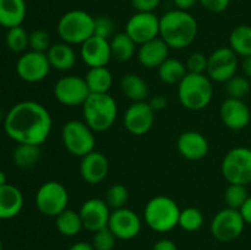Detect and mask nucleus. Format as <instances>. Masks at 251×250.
Returning a JSON list of instances; mask_svg holds the SVG:
<instances>
[{
    "instance_id": "25",
    "label": "nucleus",
    "mask_w": 251,
    "mask_h": 250,
    "mask_svg": "<svg viewBox=\"0 0 251 250\" xmlns=\"http://www.w3.org/2000/svg\"><path fill=\"white\" fill-rule=\"evenodd\" d=\"M49 64L53 69L59 71H68L74 68L76 63V53L73 46L61 42L50 46L47 51Z\"/></svg>"
},
{
    "instance_id": "23",
    "label": "nucleus",
    "mask_w": 251,
    "mask_h": 250,
    "mask_svg": "<svg viewBox=\"0 0 251 250\" xmlns=\"http://www.w3.org/2000/svg\"><path fill=\"white\" fill-rule=\"evenodd\" d=\"M24 195L21 190L11 184L0 186V220H11L21 212Z\"/></svg>"
},
{
    "instance_id": "15",
    "label": "nucleus",
    "mask_w": 251,
    "mask_h": 250,
    "mask_svg": "<svg viewBox=\"0 0 251 250\" xmlns=\"http://www.w3.org/2000/svg\"><path fill=\"white\" fill-rule=\"evenodd\" d=\"M142 223L136 212L127 207L117 208L110 212L108 228L120 240H131L141 232Z\"/></svg>"
},
{
    "instance_id": "27",
    "label": "nucleus",
    "mask_w": 251,
    "mask_h": 250,
    "mask_svg": "<svg viewBox=\"0 0 251 250\" xmlns=\"http://www.w3.org/2000/svg\"><path fill=\"white\" fill-rule=\"evenodd\" d=\"M85 81L91 93H108L113 85V75L107 66L90 68Z\"/></svg>"
},
{
    "instance_id": "16",
    "label": "nucleus",
    "mask_w": 251,
    "mask_h": 250,
    "mask_svg": "<svg viewBox=\"0 0 251 250\" xmlns=\"http://www.w3.org/2000/svg\"><path fill=\"white\" fill-rule=\"evenodd\" d=\"M156 112L150 107L149 102H132L124 113V126L130 134L141 136L153 126Z\"/></svg>"
},
{
    "instance_id": "42",
    "label": "nucleus",
    "mask_w": 251,
    "mask_h": 250,
    "mask_svg": "<svg viewBox=\"0 0 251 250\" xmlns=\"http://www.w3.org/2000/svg\"><path fill=\"white\" fill-rule=\"evenodd\" d=\"M199 4L207 11L220 14L228 9L230 0H199Z\"/></svg>"
},
{
    "instance_id": "13",
    "label": "nucleus",
    "mask_w": 251,
    "mask_h": 250,
    "mask_svg": "<svg viewBox=\"0 0 251 250\" xmlns=\"http://www.w3.org/2000/svg\"><path fill=\"white\" fill-rule=\"evenodd\" d=\"M125 33L137 44L159 37V17L154 12H135L126 22Z\"/></svg>"
},
{
    "instance_id": "44",
    "label": "nucleus",
    "mask_w": 251,
    "mask_h": 250,
    "mask_svg": "<svg viewBox=\"0 0 251 250\" xmlns=\"http://www.w3.org/2000/svg\"><path fill=\"white\" fill-rule=\"evenodd\" d=\"M167 103H168V100L163 95H157L150 100L149 104L154 112H159V110H163L167 107Z\"/></svg>"
},
{
    "instance_id": "49",
    "label": "nucleus",
    "mask_w": 251,
    "mask_h": 250,
    "mask_svg": "<svg viewBox=\"0 0 251 250\" xmlns=\"http://www.w3.org/2000/svg\"><path fill=\"white\" fill-rule=\"evenodd\" d=\"M68 250H95L92 243L87 242H77L71 245Z\"/></svg>"
},
{
    "instance_id": "2",
    "label": "nucleus",
    "mask_w": 251,
    "mask_h": 250,
    "mask_svg": "<svg viewBox=\"0 0 251 250\" xmlns=\"http://www.w3.org/2000/svg\"><path fill=\"white\" fill-rule=\"evenodd\" d=\"M199 26L189 11L174 9L159 17V38L172 49H185L198 37Z\"/></svg>"
},
{
    "instance_id": "41",
    "label": "nucleus",
    "mask_w": 251,
    "mask_h": 250,
    "mask_svg": "<svg viewBox=\"0 0 251 250\" xmlns=\"http://www.w3.org/2000/svg\"><path fill=\"white\" fill-rule=\"evenodd\" d=\"M113 31H114V25H113V21L109 17H95V36H98L104 39H109L110 37L114 36Z\"/></svg>"
},
{
    "instance_id": "21",
    "label": "nucleus",
    "mask_w": 251,
    "mask_h": 250,
    "mask_svg": "<svg viewBox=\"0 0 251 250\" xmlns=\"http://www.w3.org/2000/svg\"><path fill=\"white\" fill-rule=\"evenodd\" d=\"M178 151L184 158L189 161H200L207 156L208 145L207 139L199 131H185L179 136L176 141Z\"/></svg>"
},
{
    "instance_id": "37",
    "label": "nucleus",
    "mask_w": 251,
    "mask_h": 250,
    "mask_svg": "<svg viewBox=\"0 0 251 250\" xmlns=\"http://www.w3.org/2000/svg\"><path fill=\"white\" fill-rule=\"evenodd\" d=\"M129 200V190L123 184H114L105 194V202L112 210L125 207Z\"/></svg>"
},
{
    "instance_id": "36",
    "label": "nucleus",
    "mask_w": 251,
    "mask_h": 250,
    "mask_svg": "<svg viewBox=\"0 0 251 250\" xmlns=\"http://www.w3.org/2000/svg\"><path fill=\"white\" fill-rule=\"evenodd\" d=\"M225 85L228 96L230 98H238V100H244L251 90L250 80L245 76H233Z\"/></svg>"
},
{
    "instance_id": "11",
    "label": "nucleus",
    "mask_w": 251,
    "mask_h": 250,
    "mask_svg": "<svg viewBox=\"0 0 251 250\" xmlns=\"http://www.w3.org/2000/svg\"><path fill=\"white\" fill-rule=\"evenodd\" d=\"M53 92L55 100L66 107H82L91 95L85 77L76 75H68L59 78L54 85Z\"/></svg>"
},
{
    "instance_id": "10",
    "label": "nucleus",
    "mask_w": 251,
    "mask_h": 250,
    "mask_svg": "<svg viewBox=\"0 0 251 250\" xmlns=\"http://www.w3.org/2000/svg\"><path fill=\"white\" fill-rule=\"evenodd\" d=\"M245 222L239 210L226 207L218 211L211 221L210 230L215 239L222 243H229L242 235Z\"/></svg>"
},
{
    "instance_id": "40",
    "label": "nucleus",
    "mask_w": 251,
    "mask_h": 250,
    "mask_svg": "<svg viewBox=\"0 0 251 250\" xmlns=\"http://www.w3.org/2000/svg\"><path fill=\"white\" fill-rule=\"evenodd\" d=\"M207 59L208 56H205L200 51H195V53L190 54L185 63L188 73L206 74V70H207Z\"/></svg>"
},
{
    "instance_id": "5",
    "label": "nucleus",
    "mask_w": 251,
    "mask_h": 250,
    "mask_svg": "<svg viewBox=\"0 0 251 250\" xmlns=\"http://www.w3.org/2000/svg\"><path fill=\"white\" fill-rule=\"evenodd\" d=\"M56 32L65 43L81 46L95 36V17L83 10H70L59 19Z\"/></svg>"
},
{
    "instance_id": "29",
    "label": "nucleus",
    "mask_w": 251,
    "mask_h": 250,
    "mask_svg": "<svg viewBox=\"0 0 251 250\" xmlns=\"http://www.w3.org/2000/svg\"><path fill=\"white\" fill-rule=\"evenodd\" d=\"M229 48L243 58L251 55V26L240 25L230 32Z\"/></svg>"
},
{
    "instance_id": "3",
    "label": "nucleus",
    "mask_w": 251,
    "mask_h": 250,
    "mask_svg": "<svg viewBox=\"0 0 251 250\" xmlns=\"http://www.w3.org/2000/svg\"><path fill=\"white\" fill-rule=\"evenodd\" d=\"M82 114L83 122L93 131H107L117 119V100L109 93H91L82 104Z\"/></svg>"
},
{
    "instance_id": "31",
    "label": "nucleus",
    "mask_w": 251,
    "mask_h": 250,
    "mask_svg": "<svg viewBox=\"0 0 251 250\" xmlns=\"http://www.w3.org/2000/svg\"><path fill=\"white\" fill-rule=\"evenodd\" d=\"M158 76L162 82L167 85H179L184 76L188 74L186 66L179 59L168 58L158 69Z\"/></svg>"
},
{
    "instance_id": "30",
    "label": "nucleus",
    "mask_w": 251,
    "mask_h": 250,
    "mask_svg": "<svg viewBox=\"0 0 251 250\" xmlns=\"http://www.w3.org/2000/svg\"><path fill=\"white\" fill-rule=\"evenodd\" d=\"M55 225L58 232L64 237H75L83 228L80 213L66 208L55 217Z\"/></svg>"
},
{
    "instance_id": "24",
    "label": "nucleus",
    "mask_w": 251,
    "mask_h": 250,
    "mask_svg": "<svg viewBox=\"0 0 251 250\" xmlns=\"http://www.w3.org/2000/svg\"><path fill=\"white\" fill-rule=\"evenodd\" d=\"M26 12L25 0H0V26L7 29L21 26Z\"/></svg>"
},
{
    "instance_id": "26",
    "label": "nucleus",
    "mask_w": 251,
    "mask_h": 250,
    "mask_svg": "<svg viewBox=\"0 0 251 250\" xmlns=\"http://www.w3.org/2000/svg\"><path fill=\"white\" fill-rule=\"evenodd\" d=\"M120 90L125 97L132 102H145L149 97L150 88L146 81L136 74H126L120 81Z\"/></svg>"
},
{
    "instance_id": "43",
    "label": "nucleus",
    "mask_w": 251,
    "mask_h": 250,
    "mask_svg": "<svg viewBox=\"0 0 251 250\" xmlns=\"http://www.w3.org/2000/svg\"><path fill=\"white\" fill-rule=\"evenodd\" d=\"M136 12H153L161 4V0H131Z\"/></svg>"
},
{
    "instance_id": "51",
    "label": "nucleus",
    "mask_w": 251,
    "mask_h": 250,
    "mask_svg": "<svg viewBox=\"0 0 251 250\" xmlns=\"http://www.w3.org/2000/svg\"><path fill=\"white\" fill-rule=\"evenodd\" d=\"M0 250H2V243H1V240H0Z\"/></svg>"
},
{
    "instance_id": "1",
    "label": "nucleus",
    "mask_w": 251,
    "mask_h": 250,
    "mask_svg": "<svg viewBox=\"0 0 251 250\" xmlns=\"http://www.w3.org/2000/svg\"><path fill=\"white\" fill-rule=\"evenodd\" d=\"M53 119L43 104L34 100L16 103L4 119V130L7 136L17 144L39 145L49 137Z\"/></svg>"
},
{
    "instance_id": "14",
    "label": "nucleus",
    "mask_w": 251,
    "mask_h": 250,
    "mask_svg": "<svg viewBox=\"0 0 251 250\" xmlns=\"http://www.w3.org/2000/svg\"><path fill=\"white\" fill-rule=\"evenodd\" d=\"M51 66L46 53L29 50L22 54L16 63V73L21 80L36 83L48 76Z\"/></svg>"
},
{
    "instance_id": "46",
    "label": "nucleus",
    "mask_w": 251,
    "mask_h": 250,
    "mask_svg": "<svg viewBox=\"0 0 251 250\" xmlns=\"http://www.w3.org/2000/svg\"><path fill=\"white\" fill-rule=\"evenodd\" d=\"M152 250H179L176 243L171 239H161L153 245Z\"/></svg>"
},
{
    "instance_id": "34",
    "label": "nucleus",
    "mask_w": 251,
    "mask_h": 250,
    "mask_svg": "<svg viewBox=\"0 0 251 250\" xmlns=\"http://www.w3.org/2000/svg\"><path fill=\"white\" fill-rule=\"evenodd\" d=\"M203 225V215L199 208L186 207L180 211L178 225L186 232H196Z\"/></svg>"
},
{
    "instance_id": "38",
    "label": "nucleus",
    "mask_w": 251,
    "mask_h": 250,
    "mask_svg": "<svg viewBox=\"0 0 251 250\" xmlns=\"http://www.w3.org/2000/svg\"><path fill=\"white\" fill-rule=\"evenodd\" d=\"M117 242V237L108 227L97 230L93 235L92 245L95 250H113Z\"/></svg>"
},
{
    "instance_id": "35",
    "label": "nucleus",
    "mask_w": 251,
    "mask_h": 250,
    "mask_svg": "<svg viewBox=\"0 0 251 250\" xmlns=\"http://www.w3.org/2000/svg\"><path fill=\"white\" fill-rule=\"evenodd\" d=\"M249 194H248L247 186L239 185V184H229L225 191V201L227 203V207L239 210L243 203L248 200Z\"/></svg>"
},
{
    "instance_id": "48",
    "label": "nucleus",
    "mask_w": 251,
    "mask_h": 250,
    "mask_svg": "<svg viewBox=\"0 0 251 250\" xmlns=\"http://www.w3.org/2000/svg\"><path fill=\"white\" fill-rule=\"evenodd\" d=\"M242 70H243V73H244L245 77L251 80V55L243 58Z\"/></svg>"
},
{
    "instance_id": "45",
    "label": "nucleus",
    "mask_w": 251,
    "mask_h": 250,
    "mask_svg": "<svg viewBox=\"0 0 251 250\" xmlns=\"http://www.w3.org/2000/svg\"><path fill=\"white\" fill-rule=\"evenodd\" d=\"M239 212L244 220L245 225H251V196L248 198V200L243 203L242 207L239 208Z\"/></svg>"
},
{
    "instance_id": "18",
    "label": "nucleus",
    "mask_w": 251,
    "mask_h": 250,
    "mask_svg": "<svg viewBox=\"0 0 251 250\" xmlns=\"http://www.w3.org/2000/svg\"><path fill=\"white\" fill-rule=\"evenodd\" d=\"M220 117L225 126L230 130H242L251 120L250 108L243 100L228 97L221 104Z\"/></svg>"
},
{
    "instance_id": "33",
    "label": "nucleus",
    "mask_w": 251,
    "mask_h": 250,
    "mask_svg": "<svg viewBox=\"0 0 251 250\" xmlns=\"http://www.w3.org/2000/svg\"><path fill=\"white\" fill-rule=\"evenodd\" d=\"M6 47L14 53H21L29 47V34L21 26L9 28L5 36Z\"/></svg>"
},
{
    "instance_id": "8",
    "label": "nucleus",
    "mask_w": 251,
    "mask_h": 250,
    "mask_svg": "<svg viewBox=\"0 0 251 250\" xmlns=\"http://www.w3.org/2000/svg\"><path fill=\"white\" fill-rule=\"evenodd\" d=\"M221 172L229 184H251V149L234 147L223 157Z\"/></svg>"
},
{
    "instance_id": "28",
    "label": "nucleus",
    "mask_w": 251,
    "mask_h": 250,
    "mask_svg": "<svg viewBox=\"0 0 251 250\" xmlns=\"http://www.w3.org/2000/svg\"><path fill=\"white\" fill-rule=\"evenodd\" d=\"M109 44L110 51H112V58L117 59L118 61H122V63L131 60L135 56V54L137 53V44L125 32L114 34L109 41Z\"/></svg>"
},
{
    "instance_id": "20",
    "label": "nucleus",
    "mask_w": 251,
    "mask_h": 250,
    "mask_svg": "<svg viewBox=\"0 0 251 250\" xmlns=\"http://www.w3.org/2000/svg\"><path fill=\"white\" fill-rule=\"evenodd\" d=\"M109 171L108 158L98 151H92L81 158L80 174L81 178L91 185L100 184L107 178Z\"/></svg>"
},
{
    "instance_id": "50",
    "label": "nucleus",
    "mask_w": 251,
    "mask_h": 250,
    "mask_svg": "<svg viewBox=\"0 0 251 250\" xmlns=\"http://www.w3.org/2000/svg\"><path fill=\"white\" fill-rule=\"evenodd\" d=\"M5 184H7V180H6V174L4 173L2 171H0V186L1 185H5Z\"/></svg>"
},
{
    "instance_id": "12",
    "label": "nucleus",
    "mask_w": 251,
    "mask_h": 250,
    "mask_svg": "<svg viewBox=\"0 0 251 250\" xmlns=\"http://www.w3.org/2000/svg\"><path fill=\"white\" fill-rule=\"evenodd\" d=\"M238 66L239 61L237 54L229 47H222L216 49L208 56L206 75L215 82L226 83L235 76Z\"/></svg>"
},
{
    "instance_id": "4",
    "label": "nucleus",
    "mask_w": 251,
    "mask_h": 250,
    "mask_svg": "<svg viewBox=\"0 0 251 250\" xmlns=\"http://www.w3.org/2000/svg\"><path fill=\"white\" fill-rule=\"evenodd\" d=\"M212 97V80L206 74L188 73L178 85L179 102L188 110H202L210 104Z\"/></svg>"
},
{
    "instance_id": "17",
    "label": "nucleus",
    "mask_w": 251,
    "mask_h": 250,
    "mask_svg": "<svg viewBox=\"0 0 251 250\" xmlns=\"http://www.w3.org/2000/svg\"><path fill=\"white\" fill-rule=\"evenodd\" d=\"M110 212L112 211L105 200L97 198L86 200L78 211L83 228L93 233L108 227Z\"/></svg>"
},
{
    "instance_id": "22",
    "label": "nucleus",
    "mask_w": 251,
    "mask_h": 250,
    "mask_svg": "<svg viewBox=\"0 0 251 250\" xmlns=\"http://www.w3.org/2000/svg\"><path fill=\"white\" fill-rule=\"evenodd\" d=\"M169 47L159 37L141 44L137 49V60L146 69H158L168 59Z\"/></svg>"
},
{
    "instance_id": "19",
    "label": "nucleus",
    "mask_w": 251,
    "mask_h": 250,
    "mask_svg": "<svg viewBox=\"0 0 251 250\" xmlns=\"http://www.w3.org/2000/svg\"><path fill=\"white\" fill-rule=\"evenodd\" d=\"M80 55L88 68L107 66L112 59L109 39L92 36L85 43L81 44Z\"/></svg>"
},
{
    "instance_id": "7",
    "label": "nucleus",
    "mask_w": 251,
    "mask_h": 250,
    "mask_svg": "<svg viewBox=\"0 0 251 250\" xmlns=\"http://www.w3.org/2000/svg\"><path fill=\"white\" fill-rule=\"evenodd\" d=\"M61 141L73 156L82 158L95 151V131L81 120H69L64 124L61 129Z\"/></svg>"
},
{
    "instance_id": "32",
    "label": "nucleus",
    "mask_w": 251,
    "mask_h": 250,
    "mask_svg": "<svg viewBox=\"0 0 251 250\" xmlns=\"http://www.w3.org/2000/svg\"><path fill=\"white\" fill-rule=\"evenodd\" d=\"M12 158L19 168H31L41 158V149L37 145L19 144L14 150Z\"/></svg>"
},
{
    "instance_id": "47",
    "label": "nucleus",
    "mask_w": 251,
    "mask_h": 250,
    "mask_svg": "<svg viewBox=\"0 0 251 250\" xmlns=\"http://www.w3.org/2000/svg\"><path fill=\"white\" fill-rule=\"evenodd\" d=\"M173 2L176 6V9L189 11V10L193 9V7L198 4L199 0H173Z\"/></svg>"
},
{
    "instance_id": "39",
    "label": "nucleus",
    "mask_w": 251,
    "mask_h": 250,
    "mask_svg": "<svg viewBox=\"0 0 251 250\" xmlns=\"http://www.w3.org/2000/svg\"><path fill=\"white\" fill-rule=\"evenodd\" d=\"M29 48L31 50L47 53L50 48V36L44 29H36L29 34Z\"/></svg>"
},
{
    "instance_id": "6",
    "label": "nucleus",
    "mask_w": 251,
    "mask_h": 250,
    "mask_svg": "<svg viewBox=\"0 0 251 250\" xmlns=\"http://www.w3.org/2000/svg\"><path fill=\"white\" fill-rule=\"evenodd\" d=\"M180 211L173 199L163 195L154 196L145 206V222L154 232L167 233L178 225Z\"/></svg>"
},
{
    "instance_id": "9",
    "label": "nucleus",
    "mask_w": 251,
    "mask_h": 250,
    "mask_svg": "<svg viewBox=\"0 0 251 250\" xmlns=\"http://www.w3.org/2000/svg\"><path fill=\"white\" fill-rule=\"evenodd\" d=\"M34 201L42 215L56 217L68 208L69 193L63 184L50 180L39 186Z\"/></svg>"
}]
</instances>
